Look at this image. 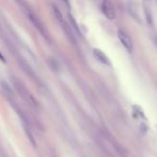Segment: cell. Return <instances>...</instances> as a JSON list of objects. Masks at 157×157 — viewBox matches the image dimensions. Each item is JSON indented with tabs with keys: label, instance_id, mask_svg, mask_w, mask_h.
<instances>
[{
	"label": "cell",
	"instance_id": "cell-1",
	"mask_svg": "<svg viewBox=\"0 0 157 157\" xmlns=\"http://www.w3.org/2000/svg\"><path fill=\"white\" fill-rule=\"evenodd\" d=\"M118 38L120 40L121 43H122V45L124 46L125 50L128 53H132V51H134V42H132V37L125 30L123 29L118 30Z\"/></svg>",
	"mask_w": 157,
	"mask_h": 157
},
{
	"label": "cell",
	"instance_id": "cell-2",
	"mask_svg": "<svg viewBox=\"0 0 157 157\" xmlns=\"http://www.w3.org/2000/svg\"><path fill=\"white\" fill-rule=\"evenodd\" d=\"M101 12L109 21H113L116 19V10H114V6L112 4L111 0H103Z\"/></svg>",
	"mask_w": 157,
	"mask_h": 157
},
{
	"label": "cell",
	"instance_id": "cell-3",
	"mask_svg": "<svg viewBox=\"0 0 157 157\" xmlns=\"http://www.w3.org/2000/svg\"><path fill=\"white\" fill-rule=\"evenodd\" d=\"M93 56L95 57L97 61H99L101 64L106 66H111V63H110V59L108 58V56L103 52V51L98 50V48H94L93 50Z\"/></svg>",
	"mask_w": 157,
	"mask_h": 157
},
{
	"label": "cell",
	"instance_id": "cell-4",
	"mask_svg": "<svg viewBox=\"0 0 157 157\" xmlns=\"http://www.w3.org/2000/svg\"><path fill=\"white\" fill-rule=\"evenodd\" d=\"M21 66L23 67V69H24V71H26V73L28 74L29 76H31V78H34L35 79V74H34V72H33V70L31 69V67H30L29 65H27V63H26L25 60H23V59H21Z\"/></svg>",
	"mask_w": 157,
	"mask_h": 157
},
{
	"label": "cell",
	"instance_id": "cell-5",
	"mask_svg": "<svg viewBox=\"0 0 157 157\" xmlns=\"http://www.w3.org/2000/svg\"><path fill=\"white\" fill-rule=\"evenodd\" d=\"M144 14H145V19L149 25L153 26V15H152V11L150 9V6H144Z\"/></svg>",
	"mask_w": 157,
	"mask_h": 157
},
{
	"label": "cell",
	"instance_id": "cell-6",
	"mask_svg": "<svg viewBox=\"0 0 157 157\" xmlns=\"http://www.w3.org/2000/svg\"><path fill=\"white\" fill-rule=\"evenodd\" d=\"M52 9H54V13H55V15H56V17H57V19H58V21L60 22V23H62V22H64V19H63L62 14H61L60 10H59V9L57 8L56 6H52Z\"/></svg>",
	"mask_w": 157,
	"mask_h": 157
},
{
	"label": "cell",
	"instance_id": "cell-7",
	"mask_svg": "<svg viewBox=\"0 0 157 157\" xmlns=\"http://www.w3.org/2000/svg\"><path fill=\"white\" fill-rule=\"evenodd\" d=\"M0 59H1V60H2V61H3V63H6V59H4V57H3V56H2V55H1V54H0Z\"/></svg>",
	"mask_w": 157,
	"mask_h": 157
},
{
	"label": "cell",
	"instance_id": "cell-8",
	"mask_svg": "<svg viewBox=\"0 0 157 157\" xmlns=\"http://www.w3.org/2000/svg\"><path fill=\"white\" fill-rule=\"evenodd\" d=\"M155 43H156V46H157V38L155 39Z\"/></svg>",
	"mask_w": 157,
	"mask_h": 157
}]
</instances>
